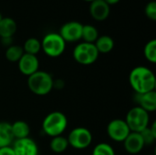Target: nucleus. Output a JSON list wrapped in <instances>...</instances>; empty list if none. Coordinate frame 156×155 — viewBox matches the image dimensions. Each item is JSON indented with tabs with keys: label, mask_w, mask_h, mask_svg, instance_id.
<instances>
[{
	"label": "nucleus",
	"mask_w": 156,
	"mask_h": 155,
	"mask_svg": "<svg viewBox=\"0 0 156 155\" xmlns=\"http://www.w3.org/2000/svg\"><path fill=\"white\" fill-rule=\"evenodd\" d=\"M94 45L100 54H107L113 49L114 40L112 37L107 35L99 36L97 40L94 42Z\"/></svg>",
	"instance_id": "a211bd4d"
},
{
	"label": "nucleus",
	"mask_w": 156,
	"mask_h": 155,
	"mask_svg": "<svg viewBox=\"0 0 156 155\" xmlns=\"http://www.w3.org/2000/svg\"><path fill=\"white\" fill-rule=\"evenodd\" d=\"M69 147V143L66 137L59 135L57 137H53L49 143L50 150L55 153H62Z\"/></svg>",
	"instance_id": "6ab92c4d"
},
{
	"label": "nucleus",
	"mask_w": 156,
	"mask_h": 155,
	"mask_svg": "<svg viewBox=\"0 0 156 155\" xmlns=\"http://www.w3.org/2000/svg\"><path fill=\"white\" fill-rule=\"evenodd\" d=\"M12 144L11 147L15 155H38L39 153L37 143L29 137L15 140Z\"/></svg>",
	"instance_id": "9d476101"
},
{
	"label": "nucleus",
	"mask_w": 156,
	"mask_h": 155,
	"mask_svg": "<svg viewBox=\"0 0 156 155\" xmlns=\"http://www.w3.org/2000/svg\"><path fill=\"white\" fill-rule=\"evenodd\" d=\"M53 85L54 79L52 76L44 70H37L27 77V87L37 96L48 95L53 90Z\"/></svg>",
	"instance_id": "7ed1b4c3"
},
{
	"label": "nucleus",
	"mask_w": 156,
	"mask_h": 155,
	"mask_svg": "<svg viewBox=\"0 0 156 155\" xmlns=\"http://www.w3.org/2000/svg\"><path fill=\"white\" fill-rule=\"evenodd\" d=\"M144 13L145 16L151 19L152 21L156 20V2L155 1H151L149 2L144 8Z\"/></svg>",
	"instance_id": "a878e982"
},
{
	"label": "nucleus",
	"mask_w": 156,
	"mask_h": 155,
	"mask_svg": "<svg viewBox=\"0 0 156 155\" xmlns=\"http://www.w3.org/2000/svg\"><path fill=\"white\" fill-rule=\"evenodd\" d=\"M2 18H3V16H2V14L0 13V22H1V20H2Z\"/></svg>",
	"instance_id": "7c9ffc66"
},
{
	"label": "nucleus",
	"mask_w": 156,
	"mask_h": 155,
	"mask_svg": "<svg viewBox=\"0 0 156 155\" xmlns=\"http://www.w3.org/2000/svg\"><path fill=\"white\" fill-rule=\"evenodd\" d=\"M15 139L11 132V124L6 122H0V148L11 146Z\"/></svg>",
	"instance_id": "f3484780"
},
{
	"label": "nucleus",
	"mask_w": 156,
	"mask_h": 155,
	"mask_svg": "<svg viewBox=\"0 0 156 155\" xmlns=\"http://www.w3.org/2000/svg\"><path fill=\"white\" fill-rule=\"evenodd\" d=\"M0 155H15L11 146L0 148Z\"/></svg>",
	"instance_id": "bb28decb"
},
{
	"label": "nucleus",
	"mask_w": 156,
	"mask_h": 155,
	"mask_svg": "<svg viewBox=\"0 0 156 155\" xmlns=\"http://www.w3.org/2000/svg\"><path fill=\"white\" fill-rule=\"evenodd\" d=\"M100 53L93 43H87L83 41L76 45L72 51L74 60L83 66H89L95 63Z\"/></svg>",
	"instance_id": "423d86ee"
},
{
	"label": "nucleus",
	"mask_w": 156,
	"mask_h": 155,
	"mask_svg": "<svg viewBox=\"0 0 156 155\" xmlns=\"http://www.w3.org/2000/svg\"><path fill=\"white\" fill-rule=\"evenodd\" d=\"M68 118L66 115L58 111H52L48 113L42 122V131L43 132L53 138L59 135L66 131L68 127Z\"/></svg>",
	"instance_id": "f03ea898"
},
{
	"label": "nucleus",
	"mask_w": 156,
	"mask_h": 155,
	"mask_svg": "<svg viewBox=\"0 0 156 155\" xmlns=\"http://www.w3.org/2000/svg\"><path fill=\"white\" fill-rule=\"evenodd\" d=\"M144 58L150 62L154 64L156 63V40L152 39L146 43L144 48Z\"/></svg>",
	"instance_id": "b1692460"
},
{
	"label": "nucleus",
	"mask_w": 156,
	"mask_h": 155,
	"mask_svg": "<svg viewBox=\"0 0 156 155\" xmlns=\"http://www.w3.org/2000/svg\"><path fill=\"white\" fill-rule=\"evenodd\" d=\"M83 1H86V2H92V1H94V0H83Z\"/></svg>",
	"instance_id": "2f4dec72"
},
{
	"label": "nucleus",
	"mask_w": 156,
	"mask_h": 155,
	"mask_svg": "<svg viewBox=\"0 0 156 155\" xmlns=\"http://www.w3.org/2000/svg\"><path fill=\"white\" fill-rule=\"evenodd\" d=\"M18 69L21 74L29 77L39 70V60L37 56L24 53L17 62Z\"/></svg>",
	"instance_id": "9b49d317"
},
{
	"label": "nucleus",
	"mask_w": 156,
	"mask_h": 155,
	"mask_svg": "<svg viewBox=\"0 0 156 155\" xmlns=\"http://www.w3.org/2000/svg\"><path fill=\"white\" fill-rule=\"evenodd\" d=\"M131 132L126 122L122 119H114L107 125V134L109 138L116 143H123Z\"/></svg>",
	"instance_id": "6e6552de"
},
{
	"label": "nucleus",
	"mask_w": 156,
	"mask_h": 155,
	"mask_svg": "<svg viewBox=\"0 0 156 155\" xmlns=\"http://www.w3.org/2000/svg\"><path fill=\"white\" fill-rule=\"evenodd\" d=\"M92 133L85 127H76L72 129L67 138L69 146L76 150H84L90 147L92 143Z\"/></svg>",
	"instance_id": "0eeeda50"
},
{
	"label": "nucleus",
	"mask_w": 156,
	"mask_h": 155,
	"mask_svg": "<svg viewBox=\"0 0 156 155\" xmlns=\"http://www.w3.org/2000/svg\"><path fill=\"white\" fill-rule=\"evenodd\" d=\"M82 26L83 25L78 21H69L61 26L58 34L66 43L77 42L81 39Z\"/></svg>",
	"instance_id": "1a4fd4ad"
},
{
	"label": "nucleus",
	"mask_w": 156,
	"mask_h": 155,
	"mask_svg": "<svg viewBox=\"0 0 156 155\" xmlns=\"http://www.w3.org/2000/svg\"><path fill=\"white\" fill-rule=\"evenodd\" d=\"M0 41L2 42L3 45L6 46L7 48L13 45V37H3V38H0Z\"/></svg>",
	"instance_id": "cd10ccee"
},
{
	"label": "nucleus",
	"mask_w": 156,
	"mask_h": 155,
	"mask_svg": "<svg viewBox=\"0 0 156 155\" xmlns=\"http://www.w3.org/2000/svg\"><path fill=\"white\" fill-rule=\"evenodd\" d=\"M99 37V31L98 29L92 25H83L82 32H81V39L83 42L87 43H93Z\"/></svg>",
	"instance_id": "aec40b11"
},
{
	"label": "nucleus",
	"mask_w": 156,
	"mask_h": 155,
	"mask_svg": "<svg viewBox=\"0 0 156 155\" xmlns=\"http://www.w3.org/2000/svg\"><path fill=\"white\" fill-rule=\"evenodd\" d=\"M64 87V82L61 79H57L54 80V85H53V89H57V90H62Z\"/></svg>",
	"instance_id": "c85d7f7f"
},
{
	"label": "nucleus",
	"mask_w": 156,
	"mask_h": 155,
	"mask_svg": "<svg viewBox=\"0 0 156 155\" xmlns=\"http://www.w3.org/2000/svg\"><path fill=\"white\" fill-rule=\"evenodd\" d=\"M129 82L135 94L155 90L156 78L152 69L145 66H137L129 74Z\"/></svg>",
	"instance_id": "f257e3e1"
},
{
	"label": "nucleus",
	"mask_w": 156,
	"mask_h": 155,
	"mask_svg": "<svg viewBox=\"0 0 156 155\" xmlns=\"http://www.w3.org/2000/svg\"><path fill=\"white\" fill-rule=\"evenodd\" d=\"M91 155H115V151L111 144L107 143H100L93 148Z\"/></svg>",
	"instance_id": "393cba45"
},
{
	"label": "nucleus",
	"mask_w": 156,
	"mask_h": 155,
	"mask_svg": "<svg viewBox=\"0 0 156 155\" xmlns=\"http://www.w3.org/2000/svg\"><path fill=\"white\" fill-rule=\"evenodd\" d=\"M124 150L130 154H138L141 153L145 144L139 132H131L123 141Z\"/></svg>",
	"instance_id": "ddd939ff"
},
{
	"label": "nucleus",
	"mask_w": 156,
	"mask_h": 155,
	"mask_svg": "<svg viewBox=\"0 0 156 155\" xmlns=\"http://www.w3.org/2000/svg\"><path fill=\"white\" fill-rule=\"evenodd\" d=\"M11 132L15 140L29 137L30 127L24 121H16L11 124Z\"/></svg>",
	"instance_id": "dca6fc26"
},
{
	"label": "nucleus",
	"mask_w": 156,
	"mask_h": 155,
	"mask_svg": "<svg viewBox=\"0 0 156 155\" xmlns=\"http://www.w3.org/2000/svg\"><path fill=\"white\" fill-rule=\"evenodd\" d=\"M110 6L111 5H116L117 3H119L120 2V0H104Z\"/></svg>",
	"instance_id": "c756f323"
},
{
	"label": "nucleus",
	"mask_w": 156,
	"mask_h": 155,
	"mask_svg": "<svg viewBox=\"0 0 156 155\" xmlns=\"http://www.w3.org/2000/svg\"><path fill=\"white\" fill-rule=\"evenodd\" d=\"M24 54L23 48L17 45H11L5 50V58L9 62H18Z\"/></svg>",
	"instance_id": "4be33fe9"
},
{
	"label": "nucleus",
	"mask_w": 156,
	"mask_h": 155,
	"mask_svg": "<svg viewBox=\"0 0 156 155\" xmlns=\"http://www.w3.org/2000/svg\"><path fill=\"white\" fill-rule=\"evenodd\" d=\"M145 145H152L156 141V122H154L146 129L140 132Z\"/></svg>",
	"instance_id": "5701e85b"
},
{
	"label": "nucleus",
	"mask_w": 156,
	"mask_h": 155,
	"mask_svg": "<svg viewBox=\"0 0 156 155\" xmlns=\"http://www.w3.org/2000/svg\"><path fill=\"white\" fill-rule=\"evenodd\" d=\"M16 22L11 17H3L0 22V38L13 37L16 32Z\"/></svg>",
	"instance_id": "2eb2a0df"
},
{
	"label": "nucleus",
	"mask_w": 156,
	"mask_h": 155,
	"mask_svg": "<svg viewBox=\"0 0 156 155\" xmlns=\"http://www.w3.org/2000/svg\"><path fill=\"white\" fill-rule=\"evenodd\" d=\"M22 48L24 53L37 56L41 50V42L36 37H29L25 41L24 46Z\"/></svg>",
	"instance_id": "412c9836"
},
{
	"label": "nucleus",
	"mask_w": 156,
	"mask_h": 155,
	"mask_svg": "<svg viewBox=\"0 0 156 155\" xmlns=\"http://www.w3.org/2000/svg\"><path fill=\"white\" fill-rule=\"evenodd\" d=\"M134 100L137 102V106L141 107L148 113L154 112L156 111L155 90L143 94H135Z\"/></svg>",
	"instance_id": "4468645a"
},
{
	"label": "nucleus",
	"mask_w": 156,
	"mask_h": 155,
	"mask_svg": "<svg viewBox=\"0 0 156 155\" xmlns=\"http://www.w3.org/2000/svg\"><path fill=\"white\" fill-rule=\"evenodd\" d=\"M132 132H141L150 125V113L139 106H134L127 112L124 120Z\"/></svg>",
	"instance_id": "39448f33"
},
{
	"label": "nucleus",
	"mask_w": 156,
	"mask_h": 155,
	"mask_svg": "<svg viewBox=\"0 0 156 155\" xmlns=\"http://www.w3.org/2000/svg\"><path fill=\"white\" fill-rule=\"evenodd\" d=\"M149 155H154V154H149Z\"/></svg>",
	"instance_id": "473e14b6"
},
{
	"label": "nucleus",
	"mask_w": 156,
	"mask_h": 155,
	"mask_svg": "<svg viewBox=\"0 0 156 155\" xmlns=\"http://www.w3.org/2000/svg\"><path fill=\"white\" fill-rule=\"evenodd\" d=\"M111 12L110 5L104 0H94L90 5V14L96 21L106 20Z\"/></svg>",
	"instance_id": "f8f14e48"
},
{
	"label": "nucleus",
	"mask_w": 156,
	"mask_h": 155,
	"mask_svg": "<svg viewBox=\"0 0 156 155\" xmlns=\"http://www.w3.org/2000/svg\"><path fill=\"white\" fill-rule=\"evenodd\" d=\"M40 42L41 50L49 58H58L66 49V42L58 33H48Z\"/></svg>",
	"instance_id": "20e7f679"
}]
</instances>
